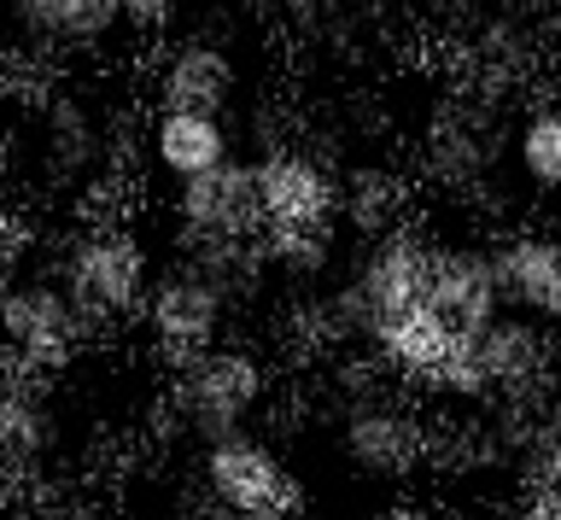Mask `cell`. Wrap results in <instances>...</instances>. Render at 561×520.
<instances>
[{"label": "cell", "mask_w": 561, "mask_h": 520, "mask_svg": "<svg viewBox=\"0 0 561 520\" xmlns=\"http://www.w3.org/2000/svg\"><path fill=\"white\" fill-rule=\"evenodd\" d=\"M42 450H53V409L42 397V380L0 357V474L30 467Z\"/></svg>", "instance_id": "obj_16"}, {"label": "cell", "mask_w": 561, "mask_h": 520, "mask_svg": "<svg viewBox=\"0 0 561 520\" xmlns=\"http://www.w3.org/2000/svg\"><path fill=\"white\" fill-rule=\"evenodd\" d=\"M234 159V141H228V124L217 112H164L152 117V164L158 176L170 182H193L205 170H217Z\"/></svg>", "instance_id": "obj_14"}, {"label": "cell", "mask_w": 561, "mask_h": 520, "mask_svg": "<svg viewBox=\"0 0 561 520\" xmlns=\"http://www.w3.org/2000/svg\"><path fill=\"white\" fill-rule=\"evenodd\" d=\"M491 264H497L503 299L561 334V240L556 234H515L491 252Z\"/></svg>", "instance_id": "obj_13"}, {"label": "cell", "mask_w": 561, "mask_h": 520, "mask_svg": "<svg viewBox=\"0 0 561 520\" xmlns=\"http://www.w3.org/2000/svg\"><path fill=\"white\" fill-rule=\"evenodd\" d=\"M526 474H533V492L561 497V409L556 404L526 432Z\"/></svg>", "instance_id": "obj_20"}, {"label": "cell", "mask_w": 561, "mask_h": 520, "mask_svg": "<svg viewBox=\"0 0 561 520\" xmlns=\"http://www.w3.org/2000/svg\"><path fill=\"white\" fill-rule=\"evenodd\" d=\"M386 211H392V187H386V176H357L345 187V217H357L363 229L386 222Z\"/></svg>", "instance_id": "obj_22"}, {"label": "cell", "mask_w": 561, "mask_h": 520, "mask_svg": "<svg viewBox=\"0 0 561 520\" xmlns=\"http://www.w3.org/2000/svg\"><path fill=\"white\" fill-rule=\"evenodd\" d=\"M515 170L538 194H561V106H533L515 129Z\"/></svg>", "instance_id": "obj_19"}, {"label": "cell", "mask_w": 561, "mask_h": 520, "mask_svg": "<svg viewBox=\"0 0 561 520\" xmlns=\"http://www.w3.org/2000/svg\"><path fill=\"white\" fill-rule=\"evenodd\" d=\"M0 82H7V77H0Z\"/></svg>", "instance_id": "obj_26"}, {"label": "cell", "mask_w": 561, "mask_h": 520, "mask_svg": "<svg viewBox=\"0 0 561 520\" xmlns=\"http://www.w3.org/2000/svg\"><path fill=\"white\" fill-rule=\"evenodd\" d=\"M42 159L53 176H88L100 164V124L77 100H53L42 112Z\"/></svg>", "instance_id": "obj_18"}, {"label": "cell", "mask_w": 561, "mask_h": 520, "mask_svg": "<svg viewBox=\"0 0 561 520\" xmlns=\"http://www.w3.org/2000/svg\"><path fill=\"white\" fill-rule=\"evenodd\" d=\"M473 357L485 369V386L491 397H515V404H533V397L556 392V374H561V334L550 322L526 316V310H508L473 334Z\"/></svg>", "instance_id": "obj_9"}, {"label": "cell", "mask_w": 561, "mask_h": 520, "mask_svg": "<svg viewBox=\"0 0 561 520\" xmlns=\"http://www.w3.org/2000/svg\"><path fill=\"white\" fill-rule=\"evenodd\" d=\"M263 392H270V369L252 345H210V351L187 357L170 380L175 415L205 444L222 439V432H240L263 409Z\"/></svg>", "instance_id": "obj_3"}, {"label": "cell", "mask_w": 561, "mask_h": 520, "mask_svg": "<svg viewBox=\"0 0 561 520\" xmlns=\"http://www.w3.org/2000/svg\"><path fill=\"white\" fill-rule=\"evenodd\" d=\"M234 54L205 36H187L175 42L164 59H158V106L164 112H222L228 100H234Z\"/></svg>", "instance_id": "obj_12"}, {"label": "cell", "mask_w": 561, "mask_h": 520, "mask_svg": "<svg viewBox=\"0 0 561 520\" xmlns=\"http://www.w3.org/2000/svg\"><path fill=\"white\" fill-rule=\"evenodd\" d=\"M35 47H100L123 24L117 0H12Z\"/></svg>", "instance_id": "obj_17"}, {"label": "cell", "mask_w": 561, "mask_h": 520, "mask_svg": "<svg viewBox=\"0 0 561 520\" xmlns=\"http://www.w3.org/2000/svg\"><path fill=\"white\" fill-rule=\"evenodd\" d=\"M205 492L228 520H287L298 509V485L287 474V462L275 457L252 432H222L205 444Z\"/></svg>", "instance_id": "obj_6"}, {"label": "cell", "mask_w": 561, "mask_h": 520, "mask_svg": "<svg viewBox=\"0 0 561 520\" xmlns=\"http://www.w3.org/2000/svg\"><path fill=\"white\" fill-rule=\"evenodd\" d=\"M228 304H234V292H228L217 275H210L199 257L187 252L175 269L152 275L140 316H147V334L158 339V351H164L175 369H182L187 357H199V351H210V345H217Z\"/></svg>", "instance_id": "obj_5"}, {"label": "cell", "mask_w": 561, "mask_h": 520, "mask_svg": "<svg viewBox=\"0 0 561 520\" xmlns=\"http://www.w3.org/2000/svg\"><path fill=\"white\" fill-rule=\"evenodd\" d=\"M515 520H561V497H550V492H533V497H526V509H520Z\"/></svg>", "instance_id": "obj_24"}, {"label": "cell", "mask_w": 561, "mask_h": 520, "mask_svg": "<svg viewBox=\"0 0 561 520\" xmlns=\"http://www.w3.org/2000/svg\"><path fill=\"white\" fill-rule=\"evenodd\" d=\"M175 7L182 0H117V12H123V24L140 30V36H152V30H164L175 19Z\"/></svg>", "instance_id": "obj_23"}, {"label": "cell", "mask_w": 561, "mask_h": 520, "mask_svg": "<svg viewBox=\"0 0 561 520\" xmlns=\"http://www.w3.org/2000/svg\"><path fill=\"white\" fill-rule=\"evenodd\" d=\"M340 457L357 467L363 479H410L427 462V427L410 397L398 392H357L351 409L340 415Z\"/></svg>", "instance_id": "obj_7"}, {"label": "cell", "mask_w": 561, "mask_h": 520, "mask_svg": "<svg viewBox=\"0 0 561 520\" xmlns=\"http://www.w3.org/2000/svg\"><path fill=\"white\" fill-rule=\"evenodd\" d=\"M53 275H59V287L77 299V310L88 322H123V316H140V304H147V252H140V240L123 229L112 217H94L82 222V229H70L59 240V257H53Z\"/></svg>", "instance_id": "obj_2"}, {"label": "cell", "mask_w": 561, "mask_h": 520, "mask_svg": "<svg viewBox=\"0 0 561 520\" xmlns=\"http://www.w3.org/2000/svg\"><path fill=\"white\" fill-rule=\"evenodd\" d=\"M550 404H556V409H561V374H556V397H550Z\"/></svg>", "instance_id": "obj_25"}, {"label": "cell", "mask_w": 561, "mask_h": 520, "mask_svg": "<svg viewBox=\"0 0 561 520\" xmlns=\"http://www.w3.org/2000/svg\"><path fill=\"white\" fill-rule=\"evenodd\" d=\"M456 327L438 316V310L421 299V304H410L403 316H392L375 334V357L392 369L398 380H410V386H433V374L445 369V357L456 351Z\"/></svg>", "instance_id": "obj_15"}, {"label": "cell", "mask_w": 561, "mask_h": 520, "mask_svg": "<svg viewBox=\"0 0 561 520\" xmlns=\"http://www.w3.org/2000/svg\"><path fill=\"white\" fill-rule=\"evenodd\" d=\"M433 252L438 246H427L415 229H380L375 240H368V252L357 257L351 281L328 299V334L375 345V334L386 322L427 299Z\"/></svg>", "instance_id": "obj_1"}, {"label": "cell", "mask_w": 561, "mask_h": 520, "mask_svg": "<svg viewBox=\"0 0 561 520\" xmlns=\"http://www.w3.org/2000/svg\"><path fill=\"white\" fill-rule=\"evenodd\" d=\"M257 194H263V234H333L340 240L345 187L328 176L322 159L298 147H270L257 159Z\"/></svg>", "instance_id": "obj_8"}, {"label": "cell", "mask_w": 561, "mask_h": 520, "mask_svg": "<svg viewBox=\"0 0 561 520\" xmlns=\"http://www.w3.org/2000/svg\"><path fill=\"white\" fill-rule=\"evenodd\" d=\"M427 304L445 316L462 339L485 334L491 322L503 316V281H497V264L491 252H433V275H427Z\"/></svg>", "instance_id": "obj_11"}, {"label": "cell", "mask_w": 561, "mask_h": 520, "mask_svg": "<svg viewBox=\"0 0 561 520\" xmlns=\"http://www.w3.org/2000/svg\"><path fill=\"white\" fill-rule=\"evenodd\" d=\"M24 264H30V229H24V217L0 211V299L24 281Z\"/></svg>", "instance_id": "obj_21"}, {"label": "cell", "mask_w": 561, "mask_h": 520, "mask_svg": "<svg viewBox=\"0 0 561 520\" xmlns=\"http://www.w3.org/2000/svg\"><path fill=\"white\" fill-rule=\"evenodd\" d=\"M175 222L182 234L199 240H252L263 234V194H257V164L228 159L193 182H175Z\"/></svg>", "instance_id": "obj_10"}, {"label": "cell", "mask_w": 561, "mask_h": 520, "mask_svg": "<svg viewBox=\"0 0 561 520\" xmlns=\"http://www.w3.org/2000/svg\"><path fill=\"white\" fill-rule=\"evenodd\" d=\"M88 334H94V322L59 287V275H24L0 299V357L35 380L59 374Z\"/></svg>", "instance_id": "obj_4"}]
</instances>
